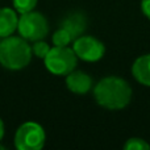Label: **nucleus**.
I'll list each match as a JSON object with an SVG mask.
<instances>
[{
    "label": "nucleus",
    "instance_id": "obj_1",
    "mask_svg": "<svg viewBox=\"0 0 150 150\" xmlns=\"http://www.w3.org/2000/svg\"><path fill=\"white\" fill-rule=\"evenodd\" d=\"M132 87L120 76H105L93 87V96L100 107L109 111L124 109L132 100Z\"/></svg>",
    "mask_w": 150,
    "mask_h": 150
},
{
    "label": "nucleus",
    "instance_id": "obj_2",
    "mask_svg": "<svg viewBox=\"0 0 150 150\" xmlns=\"http://www.w3.org/2000/svg\"><path fill=\"white\" fill-rule=\"evenodd\" d=\"M32 46L25 38L8 36L0 42V65L8 70H21L30 63Z\"/></svg>",
    "mask_w": 150,
    "mask_h": 150
},
{
    "label": "nucleus",
    "instance_id": "obj_3",
    "mask_svg": "<svg viewBox=\"0 0 150 150\" xmlns=\"http://www.w3.org/2000/svg\"><path fill=\"white\" fill-rule=\"evenodd\" d=\"M78 57L69 46H54L50 49L47 55L44 58L46 69L52 74L58 76H66L76 67Z\"/></svg>",
    "mask_w": 150,
    "mask_h": 150
},
{
    "label": "nucleus",
    "instance_id": "obj_4",
    "mask_svg": "<svg viewBox=\"0 0 150 150\" xmlns=\"http://www.w3.org/2000/svg\"><path fill=\"white\" fill-rule=\"evenodd\" d=\"M17 30L23 38L26 41H38L44 40L49 33V23L42 13L37 11H30L21 13L18 17Z\"/></svg>",
    "mask_w": 150,
    "mask_h": 150
},
{
    "label": "nucleus",
    "instance_id": "obj_5",
    "mask_svg": "<svg viewBox=\"0 0 150 150\" xmlns=\"http://www.w3.org/2000/svg\"><path fill=\"white\" fill-rule=\"evenodd\" d=\"M46 133L42 125L26 121L17 128L15 134V146L18 150H40L44 148Z\"/></svg>",
    "mask_w": 150,
    "mask_h": 150
},
{
    "label": "nucleus",
    "instance_id": "obj_6",
    "mask_svg": "<svg viewBox=\"0 0 150 150\" xmlns=\"http://www.w3.org/2000/svg\"><path fill=\"white\" fill-rule=\"evenodd\" d=\"M73 50L78 58L86 62H98L105 53V46L92 36H79L73 41Z\"/></svg>",
    "mask_w": 150,
    "mask_h": 150
},
{
    "label": "nucleus",
    "instance_id": "obj_7",
    "mask_svg": "<svg viewBox=\"0 0 150 150\" xmlns=\"http://www.w3.org/2000/svg\"><path fill=\"white\" fill-rule=\"evenodd\" d=\"M66 86L74 93L83 95L92 88V79L88 74L79 70H73L66 75Z\"/></svg>",
    "mask_w": 150,
    "mask_h": 150
},
{
    "label": "nucleus",
    "instance_id": "obj_8",
    "mask_svg": "<svg viewBox=\"0 0 150 150\" xmlns=\"http://www.w3.org/2000/svg\"><path fill=\"white\" fill-rule=\"evenodd\" d=\"M61 26L65 28L75 40L84 33L86 28H87V18L83 13L73 12L63 18L62 23H61Z\"/></svg>",
    "mask_w": 150,
    "mask_h": 150
},
{
    "label": "nucleus",
    "instance_id": "obj_9",
    "mask_svg": "<svg viewBox=\"0 0 150 150\" xmlns=\"http://www.w3.org/2000/svg\"><path fill=\"white\" fill-rule=\"evenodd\" d=\"M18 17L15 8H0V37L5 38L12 36L17 29Z\"/></svg>",
    "mask_w": 150,
    "mask_h": 150
},
{
    "label": "nucleus",
    "instance_id": "obj_10",
    "mask_svg": "<svg viewBox=\"0 0 150 150\" xmlns=\"http://www.w3.org/2000/svg\"><path fill=\"white\" fill-rule=\"evenodd\" d=\"M132 74L140 84L150 87V54L141 55L133 62Z\"/></svg>",
    "mask_w": 150,
    "mask_h": 150
},
{
    "label": "nucleus",
    "instance_id": "obj_11",
    "mask_svg": "<svg viewBox=\"0 0 150 150\" xmlns=\"http://www.w3.org/2000/svg\"><path fill=\"white\" fill-rule=\"evenodd\" d=\"M52 40H53L54 46H69V45L74 41L73 36H71L65 28H62V26H59V29H57V30L54 32Z\"/></svg>",
    "mask_w": 150,
    "mask_h": 150
},
{
    "label": "nucleus",
    "instance_id": "obj_12",
    "mask_svg": "<svg viewBox=\"0 0 150 150\" xmlns=\"http://www.w3.org/2000/svg\"><path fill=\"white\" fill-rule=\"evenodd\" d=\"M37 1L38 0H12V4L13 8L16 9L17 13H26V12H30L36 8Z\"/></svg>",
    "mask_w": 150,
    "mask_h": 150
},
{
    "label": "nucleus",
    "instance_id": "obj_13",
    "mask_svg": "<svg viewBox=\"0 0 150 150\" xmlns=\"http://www.w3.org/2000/svg\"><path fill=\"white\" fill-rule=\"evenodd\" d=\"M125 150H150V145L142 138L132 137L124 144Z\"/></svg>",
    "mask_w": 150,
    "mask_h": 150
},
{
    "label": "nucleus",
    "instance_id": "obj_14",
    "mask_svg": "<svg viewBox=\"0 0 150 150\" xmlns=\"http://www.w3.org/2000/svg\"><path fill=\"white\" fill-rule=\"evenodd\" d=\"M50 49H52V47L45 41H42V40L34 41V44L32 45V53H33L37 58H41V59H44V58L46 57L47 53L50 52Z\"/></svg>",
    "mask_w": 150,
    "mask_h": 150
},
{
    "label": "nucleus",
    "instance_id": "obj_15",
    "mask_svg": "<svg viewBox=\"0 0 150 150\" xmlns=\"http://www.w3.org/2000/svg\"><path fill=\"white\" fill-rule=\"evenodd\" d=\"M141 11L145 15V17H148L150 20V0H142L141 1Z\"/></svg>",
    "mask_w": 150,
    "mask_h": 150
},
{
    "label": "nucleus",
    "instance_id": "obj_16",
    "mask_svg": "<svg viewBox=\"0 0 150 150\" xmlns=\"http://www.w3.org/2000/svg\"><path fill=\"white\" fill-rule=\"evenodd\" d=\"M4 133H5V128H4V122H3L1 117H0V141L3 140L4 137Z\"/></svg>",
    "mask_w": 150,
    "mask_h": 150
},
{
    "label": "nucleus",
    "instance_id": "obj_17",
    "mask_svg": "<svg viewBox=\"0 0 150 150\" xmlns=\"http://www.w3.org/2000/svg\"><path fill=\"white\" fill-rule=\"evenodd\" d=\"M7 148H5V146H3V145H0V150H5Z\"/></svg>",
    "mask_w": 150,
    "mask_h": 150
},
{
    "label": "nucleus",
    "instance_id": "obj_18",
    "mask_svg": "<svg viewBox=\"0 0 150 150\" xmlns=\"http://www.w3.org/2000/svg\"><path fill=\"white\" fill-rule=\"evenodd\" d=\"M0 42H1V37H0Z\"/></svg>",
    "mask_w": 150,
    "mask_h": 150
}]
</instances>
